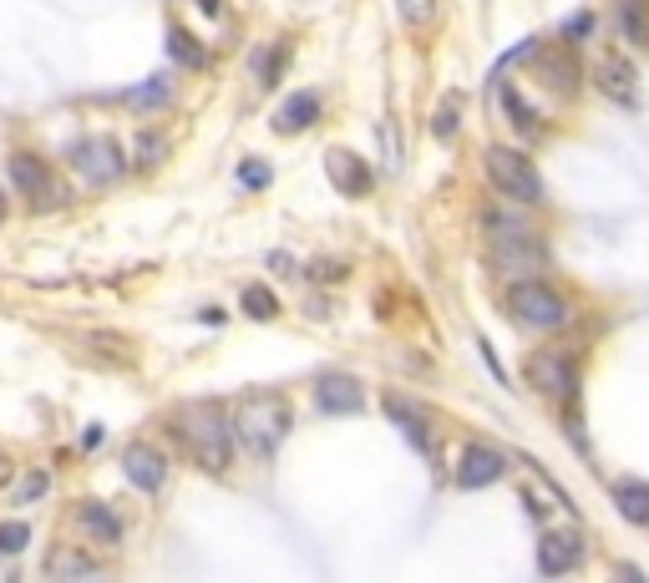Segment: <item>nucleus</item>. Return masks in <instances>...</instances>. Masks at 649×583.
<instances>
[{
    "instance_id": "nucleus-24",
    "label": "nucleus",
    "mask_w": 649,
    "mask_h": 583,
    "mask_svg": "<svg viewBox=\"0 0 649 583\" xmlns=\"http://www.w3.org/2000/svg\"><path fill=\"white\" fill-rule=\"evenodd\" d=\"M163 158H168V133H158V127L137 133V143H133V162H137V172H153Z\"/></svg>"
},
{
    "instance_id": "nucleus-10",
    "label": "nucleus",
    "mask_w": 649,
    "mask_h": 583,
    "mask_svg": "<svg viewBox=\"0 0 649 583\" xmlns=\"http://www.w3.org/2000/svg\"><path fill=\"white\" fill-rule=\"evenodd\" d=\"M573 375H579V366L569 360V350H533L528 356V381L544 396H573Z\"/></svg>"
},
{
    "instance_id": "nucleus-12",
    "label": "nucleus",
    "mask_w": 649,
    "mask_h": 583,
    "mask_svg": "<svg viewBox=\"0 0 649 583\" xmlns=\"http://www.w3.org/2000/svg\"><path fill=\"white\" fill-rule=\"evenodd\" d=\"M507 472V457L497 447H488V441H472V447L462 451V462H457V487L478 492V487H492V482H503Z\"/></svg>"
},
{
    "instance_id": "nucleus-36",
    "label": "nucleus",
    "mask_w": 649,
    "mask_h": 583,
    "mask_svg": "<svg viewBox=\"0 0 649 583\" xmlns=\"http://www.w3.org/2000/svg\"><path fill=\"white\" fill-rule=\"evenodd\" d=\"M0 224H5V193H0Z\"/></svg>"
},
{
    "instance_id": "nucleus-1",
    "label": "nucleus",
    "mask_w": 649,
    "mask_h": 583,
    "mask_svg": "<svg viewBox=\"0 0 649 583\" xmlns=\"http://www.w3.org/2000/svg\"><path fill=\"white\" fill-rule=\"evenodd\" d=\"M172 437L183 441V451L203 472H228V462H234V426H228V412L219 401H188V406H178Z\"/></svg>"
},
{
    "instance_id": "nucleus-27",
    "label": "nucleus",
    "mask_w": 649,
    "mask_h": 583,
    "mask_svg": "<svg viewBox=\"0 0 649 583\" xmlns=\"http://www.w3.org/2000/svg\"><path fill=\"white\" fill-rule=\"evenodd\" d=\"M457 127H462V102H457V97H447V102L437 106V117H432V137H437V143H451V137H457Z\"/></svg>"
},
{
    "instance_id": "nucleus-17",
    "label": "nucleus",
    "mask_w": 649,
    "mask_h": 583,
    "mask_svg": "<svg viewBox=\"0 0 649 583\" xmlns=\"http://www.w3.org/2000/svg\"><path fill=\"white\" fill-rule=\"evenodd\" d=\"M77 528L92 538V543H107V548H118L122 543V517L112 513L107 503H81L77 507Z\"/></svg>"
},
{
    "instance_id": "nucleus-29",
    "label": "nucleus",
    "mask_w": 649,
    "mask_h": 583,
    "mask_svg": "<svg viewBox=\"0 0 649 583\" xmlns=\"http://www.w3.org/2000/svg\"><path fill=\"white\" fill-rule=\"evenodd\" d=\"M482 228H488L492 239H503V234H523L528 218H517V213H507V209H488L482 213Z\"/></svg>"
},
{
    "instance_id": "nucleus-31",
    "label": "nucleus",
    "mask_w": 649,
    "mask_h": 583,
    "mask_svg": "<svg viewBox=\"0 0 649 583\" xmlns=\"http://www.w3.org/2000/svg\"><path fill=\"white\" fill-rule=\"evenodd\" d=\"M26 543H31V528H26V523H0V553H5V558L26 553Z\"/></svg>"
},
{
    "instance_id": "nucleus-23",
    "label": "nucleus",
    "mask_w": 649,
    "mask_h": 583,
    "mask_svg": "<svg viewBox=\"0 0 649 583\" xmlns=\"http://www.w3.org/2000/svg\"><path fill=\"white\" fill-rule=\"evenodd\" d=\"M538 71H544V81L563 97H573V87H579V61H573V56H544Z\"/></svg>"
},
{
    "instance_id": "nucleus-5",
    "label": "nucleus",
    "mask_w": 649,
    "mask_h": 583,
    "mask_svg": "<svg viewBox=\"0 0 649 583\" xmlns=\"http://www.w3.org/2000/svg\"><path fill=\"white\" fill-rule=\"evenodd\" d=\"M5 172H11L15 193L31 203L36 213H52L67 203V188H61V178L52 172V162L36 158V153H11V162H5Z\"/></svg>"
},
{
    "instance_id": "nucleus-6",
    "label": "nucleus",
    "mask_w": 649,
    "mask_h": 583,
    "mask_svg": "<svg viewBox=\"0 0 649 583\" xmlns=\"http://www.w3.org/2000/svg\"><path fill=\"white\" fill-rule=\"evenodd\" d=\"M67 158H71L81 183H92V188H112V183H122V172H127V158H122L118 137H107V133L77 137Z\"/></svg>"
},
{
    "instance_id": "nucleus-13",
    "label": "nucleus",
    "mask_w": 649,
    "mask_h": 583,
    "mask_svg": "<svg viewBox=\"0 0 649 583\" xmlns=\"http://www.w3.org/2000/svg\"><path fill=\"white\" fill-rule=\"evenodd\" d=\"M122 472H127V482H133L137 492L158 497L163 482H168V457H163L158 447H147V441H133V447L122 451Z\"/></svg>"
},
{
    "instance_id": "nucleus-4",
    "label": "nucleus",
    "mask_w": 649,
    "mask_h": 583,
    "mask_svg": "<svg viewBox=\"0 0 649 583\" xmlns=\"http://www.w3.org/2000/svg\"><path fill=\"white\" fill-rule=\"evenodd\" d=\"M507 310H513V319L523 330H563L569 325V300L558 290H548V284H538V279H517Z\"/></svg>"
},
{
    "instance_id": "nucleus-34",
    "label": "nucleus",
    "mask_w": 649,
    "mask_h": 583,
    "mask_svg": "<svg viewBox=\"0 0 649 583\" xmlns=\"http://www.w3.org/2000/svg\"><path fill=\"white\" fill-rule=\"evenodd\" d=\"M269 269H275V274H290V254H269Z\"/></svg>"
},
{
    "instance_id": "nucleus-32",
    "label": "nucleus",
    "mask_w": 649,
    "mask_h": 583,
    "mask_svg": "<svg viewBox=\"0 0 649 583\" xmlns=\"http://www.w3.org/2000/svg\"><path fill=\"white\" fill-rule=\"evenodd\" d=\"M269 61H259V81H265V87H275L279 81V71L290 67V46H269Z\"/></svg>"
},
{
    "instance_id": "nucleus-22",
    "label": "nucleus",
    "mask_w": 649,
    "mask_h": 583,
    "mask_svg": "<svg viewBox=\"0 0 649 583\" xmlns=\"http://www.w3.org/2000/svg\"><path fill=\"white\" fill-rule=\"evenodd\" d=\"M46 492H52V472H46V467H26V472L15 478V487H11V503L31 507V503H41Z\"/></svg>"
},
{
    "instance_id": "nucleus-16",
    "label": "nucleus",
    "mask_w": 649,
    "mask_h": 583,
    "mask_svg": "<svg viewBox=\"0 0 649 583\" xmlns=\"http://www.w3.org/2000/svg\"><path fill=\"white\" fill-rule=\"evenodd\" d=\"M583 563V538L579 532H544L538 543V569L544 573H569Z\"/></svg>"
},
{
    "instance_id": "nucleus-8",
    "label": "nucleus",
    "mask_w": 649,
    "mask_h": 583,
    "mask_svg": "<svg viewBox=\"0 0 649 583\" xmlns=\"http://www.w3.org/2000/svg\"><path fill=\"white\" fill-rule=\"evenodd\" d=\"M315 406L325 416H356V412H366V385L345 371H325L315 381Z\"/></svg>"
},
{
    "instance_id": "nucleus-26",
    "label": "nucleus",
    "mask_w": 649,
    "mask_h": 583,
    "mask_svg": "<svg viewBox=\"0 0 649 583\" xmlns=\"http://www.w3.org/2000/svg\"><path fill=\"white\" fill-rule=\"evenodd\" d=\"M239 300H244V315H249V319H275L279 315V300H275L269 284H249Z\"/></svg>"
},
{
    "instance_id": "nucleus-18",
    "label": "nucleus",
    "mask_w": 649,
    "mask_h": 583,
    "mask_svg": "<svg viewBox=\"0 0 649 583\" xmlns=\"http://www.w3.org/2000/svg\"><path fill=\"white\" fill-rule=\"evenodd\" d=\"M614 507L624 513V523L649 528V482H614Z\"/></svg>"
},
{
    "instance_id": "nucleus-28",
    "label": "nucleus",
    "mask_w": 649,
    "mask_h": 583,
    "mask_svg": "<svg viewBox=\"0 0 649 583\" xmlns=\"http://www.w3.org/2000/svg\"><path fill=\"white\" fill-rule=\"evenodd\" d=\"M503 106H507V117H513V127H517L523 137H533L538 127H544V122H538V112H533V106L523 102L517 92H503Z\"/></svg>"
},
{
    "instance_id": "nucleus-20",
    "label": "nucleus",
    "mask_w": 649,
    "mask_h": 583,
    "mask_svg": "<svg viewBox=\"0 0 649 583\" xmlns=\"http://www.w3.org/2000/svg\"><path fill=\"white\" fill-rule=\"evenodd\" d=\"M122 102L133 106V112H158V106L172 102V81L168 77H147L143 87H133V92L122 97Z\"/></svg>"
},
{
    "instance_id": "nucleus-9",
    "label": "nucleus",
    "mask_w": 649,
    "mask_h": 583,
    "mask_svg": "<svg viewBox=\"0 0 649 583\" xmlns=\"http://www.w3.org/2000/svg\"><path fill=\"white\" fill-rule=\"evenodd\" d=\"M385 416L396 422V431H401V437H406L416 451H422L426 462H437V437H432V422H426V412L416 406V401H406L401 391H391V396H385Z\"/></svg>"
},
{
    "instance_id": "nucleus-30",
    "label": "nucleus",
    "mask_w": 649,
    "mask_h": 583,
    "mask_svg": "<svg viewBox=\"0 0 649 583\" xmlns=\"http://www.w3.org/2000/svg\"><path fill=\"white\" fill-rule=\"evenodd\" d=\"M269 178H275V168H269L265 158H244V162H239V183L249 188V193H259V188H269Z\"/></svg>"
},
{
    "instance_id": "nucleus-19",
    "label": "nucleus",
    "mask_w": 649,
    "mask_h": 583,
    "mask_svg": "<svg viewBox=\"0 0 649 583\" xmlns=\"http://www.w3.org/2000/svg\"><path fill=\"white\" fill-rule=\"evenodd\" d=\"M46 573H52V579H97L102 563L87 558V553H77V548H56V553L46 558Z\"/></svg>"
},
{
    "instance_id": "nucleus-21",
    "label": "nucleus",
    "mask_w": 649,
    "mask_h": 583,
    "mask_svg": "<svg viewBox=\"0 0 649 583\" xmlns=\"http://www.w3.org/2000/svg\"><path fill=\"white\" fill-rule=\"evenodd\" d=\"M168 56L178 61V67H209V52H203V41H193L183 26H168Z\"/></svg>"
},
{
    "instance_id": "nucleus-14",
    "label": "nucleus",
    "mask_w": 649,
    "mask_h": 583,
    "mask_svg": "<svg viewBox=\"0 0 649 583\" xmlns=\"http://www.w3.org/2000/svg\"><path fill=\"white\" fill-rule=\"evenodd\" d=\"M594 81H598V92L609 97V102H619V106L639 102V71H635L629 56H604L598 71H594Z\"/></svg>"
},
{
    "instance_id": "nucleus-7",
    "label": "nucleus",
    "mask_w": 649,
    "mask_h": 583,
    "mask_svg": "<svg viewBox=\"0 0 649 583\" xmlns=\"http://www.w3.org/2000/svg\"><path fill=\"white\" fill-rule=\"evenodd\" d=\"M492 269H497V274L533 279L538 269H548V249L533 239V228H523V234H503V239H492Z\"/></svg>"
},
{
    "instance_id": "nucleus-25",
    "label": "nucleus",
    "mask_w": 649,
    "mask_h": 583,
    "mask_svg": "<svg viewBox=\"0 0 649 583\" xmlns=\"http://www.w3.org/2000/svg\"><path fill=\"white\" fill-rule=\"evenodd\" d=\"M619 31L635 46H649V0H619Z\"/></svg>"
},
{
    "instance_id": "nucleus-3",
    "label": "nucleus",
    "mask_w": 649,
    "mask_h": 583,
    "mask_svg": "<svg viewBox=\"0 0 649 583\" xmlns=\"http://www.w3.org/2000/svg\"><path fill=\"white\" fill-rule=\"evenodd\" d=\"M482 168H488L492 188L513 203H544V178L533 168L528 153H517V147H488L482 153Z\"/></svg>"
},
{
    "instance_id": "nucleus-11",
    "label": "nucleus",
    "mask_w": 649,
    "mask_h": 583,
    "mask_svg": "<svg viewBox=\"0 0 649 583\" xmlns=\"http://www.w3.org/2000/svg\"><path fill=\"white\" fill-rule=\"evenodd\" d=\"M325 172H331V183L340 188L345 199H366L376 188L371 162L360 158V153H350V147H331V153H325Z\"/></svg>"
},
{
    "instance_id": "nucleus-2",
    "label": "nucleus",
    "mask_w": 649,
    "mask_h": 583,
    "mask_svg": "<svg viewBox=\"0 0 649 583\" xmlns=\"http://www.w3.org/2000/svg\"><path fill=\"white\" fill-rule=\"evenodd\" d=\"M228 426H234V447H244L254 462H269V457L284 447V437H290L294 412L279 391H249V396L234 406Z\"/></svg>"
},
{
    "instance_id": "nucleus-35",
    "label": "nucleus",
    "mask_w": 649,
    "mask_h": 583,
    "mask_svg": "<svg viewBox=\"0 0 649 583\" xmlns=\"http://www.w3.org/2000/svg\"><path fill=\"white\" fill-rule=\"evenodd\" d=\"M203 15H224V0H199Z\"/></svg>"
},
{
    "instance_id": "nucleus-33",
    "label": "nucleus",
    "mask_w": 649,
    "mask_h": 583,
    "mask_svg": "<svg viewBox=\"0 0 649 583\" xmlns=\"http://www.w3.org/2000/svg\"><path fill=\"white\" fill-rule=\"evenodd\" d=\"M396 11L406 15L411 26H426V21L437 15V0H396Z\"/></svg>"
},
{
    "instance_id": "nucleus-15",
    "label": "nucleus",
    "mask_w": 649,
    "mask_h": 583,
    "mask_svg": "<svg viewBox=\"0 0 649 583\" xmlns=\"http://www.w3.org/2000/svg\"><path fill=\"white\" fill-rule=\"evenodd\" d=\"M320 112H325V102H320V92H294L284 97V106L275 112V133L279 137H294V133H310L320 122Z\"/></svg>"
}]
</instances>
